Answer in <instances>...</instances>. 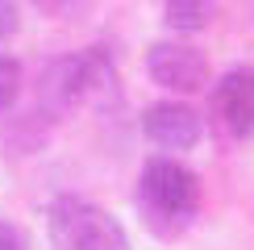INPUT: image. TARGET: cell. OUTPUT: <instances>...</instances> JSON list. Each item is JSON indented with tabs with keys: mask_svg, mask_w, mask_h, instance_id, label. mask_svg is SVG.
Here are the masks:
<instances>
[{
	"mask_svg": "<svg viewBox=\"0 0 254 250\" xmlns=\"http://www.w3.org/2000/svg\"><path fill=\"white\" fill-rule=\"evenodd\" d=\"M142 133L158 150H192L204 133V121L184 100H158L142 113Z\"/></svg>",
	"mask_w": 254,
	"mask_h": 250,
	"instance_id": "5",
	"label": "cell"
},
{
	"mask_svg": "<svg viewBox=\"0 0 254 250\" xmlns=\"http://www.w3.org/2000/svg\"><path fill=\"white\" fill-rule=\"evenodd\" d=\"M21 96V62L0 55V113H8Z\"/></svg>",
	"mask_w": 254,
	"mask_h": 250,
	"instance_id": "8",
	"label": "cell"
},
{
	"mask_svg": "<svg viewBox=\"0 0 254 250\" xmlns=\"http://www.w3.org/2000/svg\"><path fill=\"white\" fill-rule=\"evenodd\" d=\"M46 229L55 250H129V234L109 208L83 200V196H59L46 208Z\"/></svg>",
	"mask_w": 254,
	"mask_h": 250,
	"instance_id": "2",
	"label": "cell"
},
{
	"mask_svg": "<svg viewBox=\"0 0 254 250\" xmlns=\"http://www.w3.org/2000/svg\"><path fill=\"white\" fill-rule=\"evenodd\" d=\"M208 17H213V0H167L163 4V21L175 34H196L208 25Z\"/></svg>",
	"mask_w": 254,
	"mask_h": 250,
	"instance_id": "7",
	"label": "cell"
},
{
	"mask_svg": "<svg viewBox=\"0 0 254 250\" xmlns=\"http://www.w3.org/2000/svg\"><path fill=\"white\" fill-rule=\"evenodd\" d=\"M42 4H63V0H42Z\"/></svg>",
	"mask_w": 254,
	"mask_h": 250,
	"instance_id": "11",
	"label": "cell"
},
{
	"mask_svg": "<svg viewBox=\"0 0 254 250\" xmlns=\"http://www.w3.org/2000/svg\"><path fill=\"white\" fill-rule=\"evenodd\" d=\"M0 250H29L25 229L13 225V221H0Z\"/></svg>",
	"mask_w": 254,
	"mask_h": 250,
	"instance_id": "9",
	"label": "cell"
},
{
	"mask_svg": "<svg viewBox=\"0 0 254 250\" xmlns=\"http://www.w3.org/2000/svg\"><path fill=\"white\" fill-rule=\"evenodd\" d=\"M137 200H142L146 221L163 234H175L196 217L200 208V184L184 163L175 159H150L137 184Z\"/></svg>",
	"mask_w": 254,
	"mask_h": 250,
	"instance_id": "1",
	"label": "cell"
},
{
	"mask_svg": "<svg viewBox=\"0 0 254 250\" xmlns=\"http://www.w3.org/2000/svg\"><path fill=\"white\" fill-rule=\"evenodd\" d=\"M146 75L167 92L192 96L208 83V59L188 42H154L146 50Z\"/></svg>",
	"mask_w": 254,
	"mask_h": 250,
	"instance_id": "3",
	"label": "cell"
},
{
	"mask_svg": "<svg viewBox=\"0 0 254 250\" xmlns=\"http://www.w3.org/2000/svg\"><path fill=\"white\" fill-rule=\"evenodd\" d=\"M13 29H17V4L13 0H0V42L13 38Z\"/></svg>",
	"mask_w": 254,
	"mask_h": 250,
	"instance_id": "10",
	"label": "cell"
},
{
	"mask_svg": "<svg viewBox=\"0 0 254 250\" xmlns=\"http://www.w3.org/2000/svg\"><path fill=\"white\" fill-rule=\"evenodd\" d=\"M213 113H217L221 129H229L234 138H250L254 133V71L234 67V71H225V79H217Z\"/></svg>",
	"mask_w": 254,
	"mask_h": 250,
	"instance_id": "6",
	"label": "cell"
},
{
	"mask_svg": "<svg viewBox=\"0 0 254 250\" xmlns=\"http://www.w3.org/2000/svg\"><path fill=\"white\" fill-rule=\"evenodd\" d=\"M79 104H88V50L50 59L38 79V109L46 117H67Z\"/></svg>",
	"mask_w": 254,
	"mask_h": 250,
	"instance_id": "4",
	"label": "cell"
}]
</instances>
